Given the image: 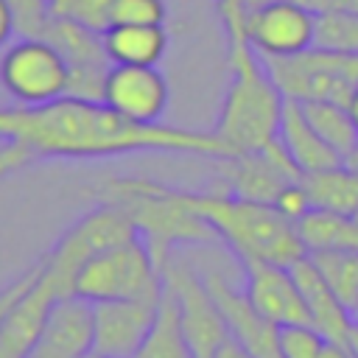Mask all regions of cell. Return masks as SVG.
<instances>
[{
    "label": "cell",
    "mask_w": 358,
    "mask_h": 358,
    "mask_svg": "<svg viewBox=\"0 0 358 358\" xmlns=\"http://www.w3.org/2000/svg\"><path fill=\"white\" fill-rule=\"evenodd\" d=\"M204 282L227 322L229 336L255 358H280V347H277V327L274 322H268L246 296V291H235L224 274L218 271H204Z\"/></svg>",
    "instance_id": "16"
},
{
    "label": "cell",
    "mask_w": 358,
    "mask_h": 358,
    "mask_svg": "<svg viewBox=\"0 0 358 358\" xmlns=\"http://www.w3.org/2000/svg\"><path fill=\"white\" fill-rule=\"evenodd\" d=\"M0 87L17 106H42L67 95L70 70L45 36H22L0 56Z\"/></svg>",
    "instance_id": "8"
},
{
    "label": "cell",
    "mask_w": 358,
    "mask_h": 358,
    "mask_svg": "<svg viewBox=\"0 0 358 358\" xmlns=\"http://www.w3.org/2000/svg\"><path fill=\"white\" fill-rule=\"evenodd\" d=\"M112 11H115V0H59L53 6V14L70 17L78 25L103 34L112 25Z\"/></svg>",
    "instance_id": "29"
},
{
    "label": "cell",
    "mask_w": 358,
    "mask_h": 358,
    "mask_svg": "<svg viewBox=\"0 0 358 358\" xmlns=\"http://www.w3.org/2000/svg\"><path fill=\"white\" fill-rule=\"evenodd\" d=\"M185 196L235 257H260L291 266L308 255L296 224L288 221L274 204L249 201L227 190H185Z\"/></svg>",
    "instance_id": "3"
},
{
    "label": "cell",
    "mask_w": 358,
    "mask_h": 358,
    "mask_svg": "<svg viewBox=\"0 0 358 358\" xmlns=\"http://www.w3.org/2000/svg\"><path fill=\"white\" fill-rule=\"evenodd\" d=\"M14 11L17 20V31L22 36H42L50 17H53V6L50 0H6Z\"/></svg>",
    "instance_id": "31"
},
{
    "label": "cell",
    "mask_w": 358,
    "mask_h": 358,
    "mask_svg": "<svg viewBox=\"0 0 358 358\" xmlns=\"http://www.w3.org/2000/svg\"><path fill=\"white\" fill-rule=\"evenodd\" d=\"M56 299L62 296L42 266L39 280L8 308L0 322V358H31Z\"/></svg>",
    "instance_id": "17"
},
{
    "label": "cell",
    "mask_w": 358,
    "mask_h": 358,
    "mask_svg": "<svg viewBox=\"0 0 358 358\" xmlns=\"http://www.w3.org/2000/svg\"><path fill=\"white\" fill-rule=\"evenodd\" d=\"M327 11H358V0H327Z\"/></svg>",
    "instance_id": "38"
},
{
    "label": "cell",
    "mask_w": 358,
    "mask_h": 358,
    "mask_svg": "<svg viewBox=\"0 0 358 358\" xmlns=\"http://www.w3.org/2000/svg\"><path fill=\"white\" fill-rule=\"evenodd\" d=\"M347 350L352 352V358H358V324H355V322H352L350 336H347Z\"/></svg>",
    "instance_id": "39"
},
{
    "label": "cell",
    "mask_w": 358,
    "mask_h": 358,
    "mask_svg": "<svg viewBox=\"0 0 358 358\" xmlns=\"http://www.w3.org/2000/svg\"><path fill=\"white\" fill-rule=\"evenodd\" d=\"M260 59L277 90L294 101H336L350 106V98L358 90V53L308 48L294 56Z\"/></svg>",
    "instance_id": "6"
},
{
    "label": "cell",
    "mask_w": 358,
    "mask_h": 358,
    "mask_svg": "<svg viewBox=\"0 0 358 358\" xmlns=\"http://www.w3.org/2000/svg\"><path fill=\"white\" fill-rule=\"evenodd\" d=\"M162 282H165V291H171V296L176 299L182 327L193 355L213 358V352L229 338V330L204 282V274H199L190 263L179 257H168L162 266Z\"/></svg>",
    "instance_id": "9"
},
{
    "label": "cell",
    "mask_w": 358,
    "mask_h": 358,
    "mask_svg": "<svg viewBox=\"0 0 358 358\" xmlns=\"http://www.w3.org/2000/svg\"><path fill=\"white\" fill-rule=\"evenodd\" d=\"M17 31V20H14V11L6 0H0V48L11 39V34Z\"/></svg>",
    "instance_id": "35"
},
{
    "label": "cell",
    "mask_w": 358,
    "mask_h": 358,
    "mask_svg": "<svg viewBox=\"0 0 358 358\" xmlns=\"http://www.w3.org/2000/svg\"><path fill=\"white\" fill-rule=\"evenodd\" d=\"M137 358H196L193 350H190V341L185 336L176 299L165 288H162V296H159L154 324H151Z\"/></svg>",
    "instance_id": "23"
},
{
    "label": "cell",
    "mask_w": 358,
    "mask_h": 358,
    "mask_svg": "<svg viewBox=\"0 0 358 358\" xmlns=\"http://www.w3.org/2000/svg\"><path fill=\"white\" fill-rule=\"evenodd\" d=\"M350 115H352V120L358 123V90H355L352 98H350Z\"/></svg>",
    "instance_id": "42"
},
{
    "label": "cell",
    "mask_w": 358,
    "mask_h": 358,
    "mask_svg": "<svg viewBox=\"0 0 358 358\" xmlns=\"http://www.w3.org/2000/svg\"><path fill=\"white\" fill-rule=\"evenodd\" d=\"M42 36L53 42L67 62V70H70L67 95L81 101H103V84L112 70V62L103 48V36L62 14L50 17Z\"/></svg>",
    "instance_id": "11"
},
{
    "label": "cell",
    "mask_w": 358,
    "mask_h": 358,
    "mask_svg": "<svg viewBox=\"0 0 358 358\" xmlns=\"http://www.w3.org/2000/svg\"><path fill=\"white\" fill-rule=\"evenodd\" d=\"M246 42L260 56H294L313 48L316 14L296 3H268L246 11Z\"/></svg>",
    "instance_id": "13"
},
{
    "label": "cell",
    "mask_w": 358,
    "mask_h": 358,
    "mask_svg": "<svg viewBox=\"0 0 358 358\" xmlns=\"http://www.w3.org/2000/svg\"><path fill=\"white\" fill-rule=\"evenodd\" d=\"M319 358H352V352H350L344 344H333V341H327V347L322 350Z\"/></svg>",
    "instance_id": "37"
},
{
    "label": "cell",
    "mask_w": 358,
    "mask_h": 358,
    "mask_svg": "<svg viewBox=\"0 0 358 358\" xmlns=\"http://www.w3.org/2000/svg\"><path fill=\"white\" fill-rule=\"evenodd\" d=\"M344 165H347V168H352V171L358 173V143H355V148H352V151L344 157Z\"/></svg>",
    "instance_id": "40"
},
{
    "label": "cell",
    "mask_w": 358,
    "mask_h": 358,
    "mask_svg": "<svg viewBox=\"0 0 358 358\" xmlns=\"http://www.w3.org/2000/svg\"><path fill=\"white\" fill-rule=\"evenodd\" d=\"M313 48L358 53V11H322L316 14Z\"/></svg>",
    "instance_id": "27"
},
{
    "label": "cell",
    "mask_w": 358,
    "mask_h": 358,
    "mask_svg": "<svg viewBox=\"0 0 358 358\" xmlns=\"http://www.w3.org/2000/svg\"><path fill=\"white\" fill-rule=\"evenodd\" d=\"M213 358H255V355H252V352H246V350H243V347L229 336V338H227V341L213 352Z\"/></svg>",
    "instance_id": "36"
},
{
    "label": "cell",
    "mask_w": 358,
    "mask_h": 358,
    "mask_svg": "<svg viewBox=\"0 0 358 358\" xmlns=\"http://www.w3.org/2000/svg\"><path fill=\"white\" fill-rule=\"evenodd\" d=\"M268 3H280V0H243V8L252 11V8H260V6H268Z\"/></svg>",
    "instance_id": "41"
},
{
    "label": "cell",
    "mask_w": 358,
    "mask_h": 358,
    "mask_svg": "<svg viewBox=\"0 0 358 358\" xmlns=\"http://www.w3.org/2000/svg\"><path fill=\"white\" fill-rule=\"evenodd\" d=\"M56 3H59V0H50V6H56Z\"/></svg>",
    "instance_id": "45"
},
{
    "label": "cell",
    "mask_w": 358,
    "mask_h": 358,
    "mask_svg": "<svg viewBox=\"0 0 358 358\" xmlns=\"http://www.w3.org/2000/svg\"><path fill=\"white\" fill-rule=\"evenodd\" d=\"M92 305V355L137 358L159 299H109Z\"/></svg>",
    "instance_id": "12"
},
{
    "label": "cell",
    "mask_w": 358,
    "mask_h": 358,
    "mask_svg": "<svg viewBox=\"0 0 358 358\" xmlns=\"http://www.w3.org/2000/svg\"><path fill=\"white\" fill-rule=\"evenodd\" d=\"M352 221H355V224H358V210H355V213H352Z\"/></svg>",
    "instance_id": "44"
},
{
    "label": "cell",
    "mask_w": 358,
    "mask_h": 358,
    "mask_svg": "<svg viewBox=\"0 0 358 358\" xmlns=\"http://www.w3.org/2000/svg\"><path fill=\"white\" fill-rule=\"evenodd\" d=\"M92 355V305L78 296L56 299L31 358H90Z\"/></svg>",
    "instance_id": "18"
},
{
    "label": "cell",
    "mask_w": 358,
    "mask_h": 358,
    "mask_svg": "<svg viewBox=\"0 0 358 358\" xmlns=\"http://www.w3.org/2000/svg\"><path fill=\"white\" fill-rule=\"evenodd\" d=\"M296 232L305 243V252L322 249H358V224L352 215L330 213V210H310L296 221Z\"/></svg>",
    "instance_id": "24"
},
{
    "label": "cell",
    "mask_w": 358,
    "mask_h": 358,
    "mask_svg": "<svg viewBox=\"0 0 358 358\" xmlns=\"http://www.w3.org/2000/svg\"><path fill=\"white\" fill-rule=\"evenodd\" d=\"M280 143L291 154V159L299 165L302 173H316L341 165V154L322 140V134L310 126V120L302 112V103L294 98H285L282 117H280Z\"/></svg>",
    "instance_id": "20"
},
{
    "label": "cell",
    "mask_w": 358,
    "mask_h": 358,
    "mask_svg": "<svg viewBox=\"0 0 358 358\" xmlns=\"http://www.w3.org/2000/svg\"><path fill=\"white\" fill-rule=\"evenodd\" d=\"M218 14H221V22H224L229 48L246 42V31H243L246 28V8H243V0H218Z\"/></svg>",
    "instance_id": "32"
},
{
    "label": "cell",
    "mask_w": 358,
    "mask_h": 358,
    "mask_svg": "<svg viewBox=\"0 0 358 358\" xmlns=\"http://www.w3.org/2000/svg\"><path fill=\"white\" fill-rule=\"evenodd\" d=\"M162 288V271L154 263L148 243L134 238L90 257L76 274L73 296L84 302L159 299Z\"/></svg>",
    "instance_id": "5"
},
{
    "label": "cell",
    "mask_w": 358,
    "mask_h": 358,
    "mask_svg": "<svg viewBox=\"0 0 358 358\" xmlns=\"http://www.w3.org/2000/svg\"><path fill=\"white\" fill-rule=\"evenodd\" d=\"M229 70L232 81L213 134L229 148V154L257 151L277 140L285 95L277 90L249 42L229 48Z\"/></svg>",
    "instance_id": "4"
},
{
    "label": "cell",
    "mask_w": 358,
    "mask_h": 358,
    "mask_svg": "<svg viewBox=\"0 0 358 358\" xmlns=\"http://www.w3.org/2000/svg\"><path fill=\"white\" fill-rule=\"evenodd\" d=\"M0 176L42 159H92L131 151L232 157L213 131L134 123L103 101L59 98L42 106H0Z\"/></svg>",
    "instance_id": "1"
},
{
    "label": "cell",
    "mask_w": 358,
    "mask_h": 358,
    "mask_svg": "<svg viewBox=\"0 0 358 358\" xmlns=\"http://www.w3.org/2000/svg\"><path fill=\"white\" fill-rule=\"evenodd\" d=\"M280 358H319L327 338L313 324H280L277 327Z\"/></svg>",
    "instance_id": "28"
},
{
    "label": "cell",
    "mask_w": 358,
    "mask_h": 358,
    "mask_svg": "<svg viewBox=\"0 0 358 358\" xmlns=\"http://www.w3.org/2000/svg\"><path fill=\"white\" fill-rule=\"evenodd\" d=\"M352 322H355V324H358V305H355V308H352Z\"/></svg>",
    "instance_id": "43"
},
{
    "label": "cell",
    "mask_w": 358,
    "mask_h": 358,
    "mask_svg": "<svg viewBox=\"0 0 358 358\" xmlns=\"http://www.w3.org/2000/svg\"><path fill=\"white\" fill-rule=\"evenodd\" d=\"M134 238H140V232L131 224V218L120 207L101 201L92 213L81 215L59 238V243L42 257L45 274L56 285L59 296H73L76 274L90 257H95V255H101L117 243L134 241Z\"/></svg>",
    "instance_id": "7"
},
{
    "label": "cell",
    "mask_w": 358,
    "mask_h": 358,
    "mask_svg": "<svg viewBox=\"0 0 358 358\" xmlns=\"http://www.w3.org/2000/svg\"><path fill=\"white\" fill-rule=\"evenodd\" d=\"M95 199L120 207L131 218L159 271L176 243H213L218 238L215 229L190 207L182 187L145 176H112L95 185Z\"/></svg>",
    "instance_id": "2"
},
{
    "label": "cell",
    "mask_w": 358,
    "mask_h": 358,
    "mask_svg": "<svg viewBox=\"0 0 358 358\" xmlns=\"http://www.w3.org/2000/svg\"><path fill=\"white\" fill-rule=\"evenodd\" d=\"M218 171L227 185V193L260 204H274L288 185L302 182L305 176L285 151V145L280 143V137L257 151L218 157Z\"/></svg>",
    "instance_id": "10"
},
{
    "label": "cell",
    "mask_w": 358,
    "mask_h": 358,
    "mask_svg": "<svg viewBox=\"0 0 358 358\" xmlns=\"http://www.w3.org/2000/svg\"><path fill=\"white\" fill-rule=\"evenodd\" d=\"M299 103H302V112L310 120V126L344 159L358 143V123L352 120L350 106L336 103V101H299Z\"/></svg>",
    "instance_id": "25"
},
{
    "label": "cell",
    "mask_w": 358,
    "mask_h": 358,
    "mask_svg": "<svg viewBox=\"0 0 358 358\" xmlns=\"http://www.w3.org/2000/svg\"><path fill=\"white\" fill-rule=\"evenodd\" d=\"M246 277V296L252 305L274 324H310L305 299L288 266L260 260V257H238Z\"/></svg>",
    "instance_id": "14"
},
{
    "label": "cell",
    "mask_w": 358,
    "mask_h": 358,
    "mask_svg": "<svg viewBox=\"0 0 358 358\" xmlns=\"http://www.w3.org/2000/svg\"><path fill=\"white\" fill-rule=\"evenodd\" d=\"M274 207L288 218V221H299L302 215H308L310 210H313V204H310V199H308V190H305V185L302 182H294V185H288L280 196H277V201H274Z\"/></svg>",
    "instance_id": "33"
},
{
    "label": "cell",
    "mask_w": 358,
    "mask_h": 358,
    "mask_svg": "<svg viewBox=\"0 0 358 358\" xmlns=\"http://www.w3.org/2000/svg\"><path fill=\"white\" fill-rule=\"evenodd\" d=\"M302 185L316 210H330L341 215H352L358 210V173L344 162L327 171L305 173Z\"/></svg>",
    "instance_id": "22"
},
{
    "label": "cell",
    "mask_w": 358,
    "mask_h": 358,
    "mask_svg": "<svg viewBox=\"0 0 358 358\" xmlns=\"http://www.w3.org/2000/svg\"><path fill=\"white\" fill-rule=\"evenodd\" d=\"M39 274H42V257H39L28 271H22L17 280H11L6 288H0V322H3V316L8 313V308H11V305H14V302H17V299H20V296L39 280Z\"/></svg>",
    "instance_id": "34"
},
{
    "label": "cell",
    "mask_w": 358,
    "mask_h": 358,
    "mask_svg": "<svg viewBox=\"0 0 358 358\" xmlns=\"http://www.w3.org/2000/svg\"><path fill=\"white\" fill-rule=\"evenodd\" d=\"M296 285H299V294L305 299V308H308V316H310V324L333 344H344L347 347V336H350V327H352V313L338 302V296L330 291V285L324 282V277L319 274V268L313 266V260L305 255L299 257L296 263L288 266Z\"/></svg>",
    "instance_id": "19"
},
{
    "label": "cell",
    "mask_w": 358,
    "mask_h": 358,
    "mask_svg": "<svg viewBox=\"0 0 358 358\" xmlns=\"http://www.w3.org/2000/svg\"><path fill=\"white\" fill-rule=\"evenodd\" d=\"M165 0H115L112 25H162Z\"/></svg>",
    "instance_id": "30"
},
{
    "label": "cell",
    "mask_w": 358,
    "mask_h": 358,
    "mask_svg": "<svg viewBox=\"0 0 358 358\" xmlns=\"http://www.w3.org/2000/svg\"><path fill=\"white\" fill-rule=\"evenodd\" d=\"M308 257L338 296V302L352 313L358 305V249H322L308 252Z\"/></svg>",
    "instance_id": "26"
},
{
    "label": "cell",
    "mask_w": 358,
    "mask_h": 358,
    "mask_svg": "<svg viewBox=\"0 0 358 358\" xmlns=\"http://www.w3.org/2000/svg\"><path fill=\"white\" fill-rule=\"evenodd\" d=\"M103 103L134 123H159L168 109V81L157 67L112 64Z\"/></svg>",
    "instance_id": "15"
},
{
    "label": "cell",
    "mask_w": 358,
    "mask_h": 358,
    "mask_svg": "<svg viewBox=\"0 0 358 358\" xmlns=\"http://www.w3.org/2000/svg\"><path fill=\"white\" fill-rule=\"evenodd\" d=\"M101 36L112 64L157 67L168 50V34L162 25H109Z\"/></svg>",
    "instance_id": "21"
}]
</instances>
